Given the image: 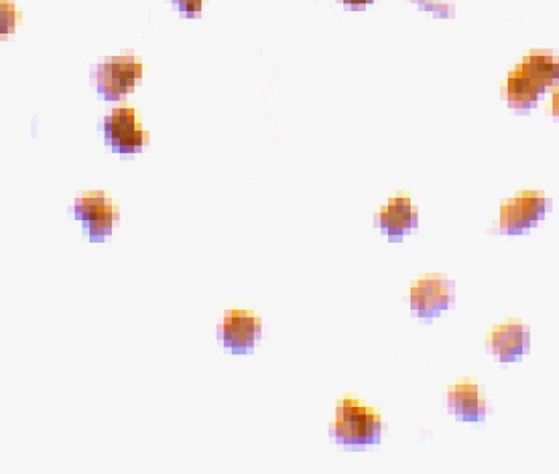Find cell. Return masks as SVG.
Wrapping results in <instances>:
<instances>
[{"label":"cell","mask_w":559,"mask_h":474,"mask_svg":"<svg viewBox=\"0 0 559 474\" xmlns=\"http://www.w3.org/2000/svg\"><path fill=\"white\" fill-rule=\"evenodd\" d=\"M411 307L422 318H432L448 309L452 301V283L441 275H424L414 283L408 296Z\"/></svg>","instance_id":"5b68a950"},{"label":"cell","mask_w":559,"mask_h":474,"mask_svg":"<svg viewBox=\"0 0 559 474\" xmlns=\"http://www.w3.org/2000/svg\"><path fill=\"white\" fill-rule=\"evenodd\" d=\"M219 337L232 353L250 352L261 337V318L251 310H227Z\"/></svg>","instance_id":"277c9868"},{"label":"cell","mask_w":559,"mask_h":474,"mask_svg":"<svg viewBox=\"0 0 559 474\" xmlns=\"http://www.w3.org/2000/svg\"><path fill=\"white\" fill-rule=\"evenodd\" d=\"M20 18V12H16L13 2L2 0L0 4V26H2V36H7L8 32H13L16 21Z\"/></svg>","instance_id":"5bb4252c"},{"label":"cell","mask_w":559,"mask_h":474,"mask_svg":"<svg viewBox=\"0 0 559 474\" xmlns=\"http://www.w3.org/2000/svg\"><path fill=\"white\" fill-rule=\"evenodd\" d=\"M448 406L457 419L478 422L486 415V399L473 382H459L448 390Z\"/></svg>","instance_id":"ba28073f"},{"label":"cell","mask_w":559,"mask_h":474,"mask_svg":"<svg viewBox=\"0 0 559 474\" xmlns=\"http://www.w3.org/2000/svg\"><path fill=\"white\" fill-rule=\"evenodd\" d=\"M534 226L536 224L528 218V214L521 210L520 205L513 198H510L504 205L500 206V218L496 224L500 232L520 234L523 230L531 229Z\"/></svg>","instance_id":"8fae6325"},{"label":"cell","mask_w":559,"mask_h":474,"mask_svg":"<svg viewBox=\"0 0 559 474\" xmlns=\"http://www.w3.org/2000/svg\"><path fill=\"white\" fill-rule=\"evenodd\" d=\"M345 2H349V4L357 5V4H366V2H371V0H345Z\"/></svg>","instance_id":"ac0fdd59"},{"label":"cell","mask_w":559,"mask_h":474,"mask_svg":"<svg viewBox=\"0 0 559 474\" xmlns=\"http://www.w3.org/2000/svg\"><path fill=\"white\" fill-rule=\"evenodd\" d=\"M489 352L499 360L513 361L524 355L529 347V328L520 320L497 324L486 337Z\"/></svg>","instance_id":"52a82bcc"},{"label":"cell","mask_w":559,"mask_h":474,"mask_svg":"<svg viewBox=\"0 0 559 474\" xmlns=\"http://www.w3.org/2000/svg\"><path fill=\"white\" fill-rule=\"evenodd\" d=\"M381 415L358 399L344 398L337 403L331 433L337 443L358 447L373 444L381 436Z\"/></svg>","instance_id":"6da1fadb"},{"label":"cell","mask_w":559,"mask_h":474,"mask_svg":"<svg viewBox=\"0 0 559 474\" xmlns=\"http://www.w3.org/2000/svg\"><path fill=\"white\" fill-rule=\"evenodd\" d=\"M143 76V64L135 56H117L101 66L100 88L106 98H119Z\"/></svg>","instance_id":"8992f818"},{"label":"cell","mask_w":559,"mask_h":474,"mask_svg":"<svg viewBox=\"0 0 559 474\" xmlns=\"http://www.w3.org/2000/svg\"><path fill=\"white\" fill-rule=\"evenodd\" d=\"M550 111L555 117L559 119V88L553 91L552 104H550Z\"/></svg>","instance_id":"e0dca14e"},{"label":"cell","mask_w":559,"mask_h":474,"mask_svg":"<svg viewBox=\"0 0 559 474\" xmlns=\"http://www.w3.org/2000/svg\"><path fill=\"white\" fill-rule=\"evenodd\" d=\"M521 210L528 214L534 224H537L539 219L544 218L548 208L552 205V200L544 194V192H520L513 197Z\"/></svg>","instance_id":"7c38bea8"},{"label":"cell","mask_w":559,"mask_h":474,"mask_svg":"<svg viewBox=\"0 0 559 474\" xmlns=\"http://www.w3.org/2000/svg\"><path fill=\"white\" fill-rule=\"evenodd\" d=\"M203 0H178L179 8L186 13L200 12Z\"/></svg>","instance_id":"2e32d148"},{"label":"cell","mask_w":559,"mask_h":474,"mask_svg":"<svg viewBox=\"0 0 559 474\" xmlns=\"http://www.w3.org/2000/svg\"><path fill=\"white\" fill-rule=\"evenodd\" d=\"M389 205L392 206L393 210H397L398 213H403V211H406L408 208H411V206H414L408 197H401V195L390 198Z\"/></svg>","instance_id":"9a60e30c"},{"label":"cell","mask_w":559,"mask_h":474,"mask_svg":"<svg viewBox=\"0 0 559 474\" xmlns=\"http://www.w3.org/2000/svg\"><path fill=\"white\" fill-rule=\"evenodd\" d=\"M74 216L82 221L85 234L90 240L100 241L108 237L119 219V206L106 192H88L74 203Z\"/></svg>","instance_id":"7a4b0ae2"},{"label":"cell","mask_w":559,"mask_h":474,"mask_svg":"<svg viewBox=\"0 0 559 474\" xmlns=\"http://www.w3.org/2000/svg\"><path fill=\"white\" fill-rule=\"evenodd\" d=\"M544 91L545 88L528 76L520 66L508 74L505 93L513 106H529V104L536 103Z\"/></svg>","instance_id":"9c48e42d"},{"label":"cell","mask_w":559,"mask_h":474,"mask_svg":"<svg viewBox=\"0 0 559 474\" xmlns=\"http://www.w3.org/2000/svg\"><path fill=\"white\" fill-rule=\"evenodd\" d=\"M520 68L544 88L559 82V60L550 53H529L528 56H524Z\"/></svg>","instance_id":"30bf717a"},{"label":"cell","mask_w":559,"mask_h":474,"mask_svg":"<svg viewBox=\"0 0 559 474\" xmlns=\"http://www.w3.org/2000/svg\"><path fill=\"white\" fill-rule=\"evenodd\" d=\"M104 133L114 151L120 154H133L147 143L149 135L141 128L133 107L115 109L104 122Z\"/></svg>","instance_id":"3957f363"},{"label":"cell","mask_w":559,"mask_h":474,"mask_svg":"<svg viewBox=\"0 0 559 474\" xmlns=\"http://www.w3.org/2000/svg\"><path fill=\"white\" fill-rule=\"evenodd\" d=\"M376 221L377 226L381 227L385 234H389L390 237H401L408 230L403 214L393 210L390 205L382 206L381 211L377 214Z\"/></svg>","instance_id":"4fadbf2b"}]
</instances>
